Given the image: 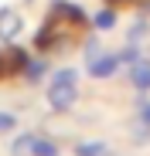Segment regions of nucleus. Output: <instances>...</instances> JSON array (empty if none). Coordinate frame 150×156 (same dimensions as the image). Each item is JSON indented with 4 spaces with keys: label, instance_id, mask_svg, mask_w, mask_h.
<instances>
[{
    "label": "nucleus",
    "instance_id": "20e7f679",
    "mask_svg": "<svg viewBox=\"0 0 150 156\" xmlns=\"http://www.w3.org/2000/svg\"><path fill=\"white\" fill-rule=\"evenodd\" d=\"M85 68H89V75H92V78H109V75L119 68V55H99V58H96V61H89Z\"/></svg>",
    "mask_w": 150,
    "mask_h": 156
},
{
    "label": "nucleus",
    "instance_id": "dca6fc26",
    "mask_svg": "<svg viewBox=\"0 0 150 156\" xmlns=\"http://www.w3.org/2000/svg\"><path fill=\"white\" fill-rule=\"evenodd\" d=\"M51 4H65V0H51Z\"/></svg>",
    "mask_w": 150,
    "mask_h": 156
},
{
    "label": "nucleus",
    "instance_id": "6e6552de",
    "mask_svg": "<svg viewBox=\"0 0 150 156\" xmlns=\"http://www.w3.org/2000/svg\"><path fill=\"white\" fill-rule=\"evenodd\" d=\"M106 143H82V146H75V156H106Z\"/></svg>",
    "mask_w": 150,
    "mask_h": 156
},
{
    "label": "nucleus",
    "instance_id": "7ed1b4c3",
    "mask_svg": "<svg viewBox=\"0 0 150 156\" xmlns=\"http://www.w3.org/2000/svg\"><path fill=\"white\" fill-rule=\"evenodd\" d=\"M28 65V55H24L21 48H10V51H0V78H10L17 71H24Z\"/></svg>",
    "mask_w": 150,
    "mask_h": 156
},
{
    "label": "nucleus",
    "instance_id": "9d476101",
    "mask_svg": "<svg viewBox=\"0 0 150 156\" xmlns=\"http://www.w3.org/2000/svg\"><path fill=\"white\" fill-rule=\"evenodd\" d=\"M44 71H48V65H44V61H28V65H24V78H28V82H38Z\"/></svg>",
    "mask_w": 150,
    "mask_h": 156
},
{
    "label": "nucleus",
    "instance_id": "f3484780",
    "mask_svg": "<svg viewBox=\"0 0 150 156\" xmlns=\"http://www.w3.org/2000/svg\"><path fill=\"white\" fill-rule=\"evenodd\" d=\"M24 4H34V0H24Z\"/></svg>",
    "mask_w": 150,
    "mask_h": 156
},
{
    "label": "nucleus",
    "instance_id": "1a4fd4ad",
    "mask_svg": "<svg viewBox=\"0 0 150 156\" xmlns=\"http://www.w3.org/2000/svg\"><path fill=\"white\" fill-rule=\"evenodd\" d=\"M31 156H58V146H55L51 139H41V136H38V139H34V153H31Z\"/></svg>",
    "mask_w": 150,
    "mask_h": 156
},
{
    "label": "nucleus",
    "instance_id": "4468645a",
    "mask_svg": "<svg viewBox=\"0 0 150 156\" xmlns=\"http://www.w3.org/2000/svg\"><path fill=\"white\" fill-rule=\"evenodd\" d=\"M140 119L150 122V102H140Z\"/></svg>",
    "mask_w": 150,
    "mask_h": 156
},
{
    "label": "nucleus",
    "instance_id": "f8f14e48",
    "mask_svg": "<svg viewBox=\"0 0 150 156\" xmlns=\"http://www.w3.org/2000/svg\"><path fill=\"white\" fill-rule=\"evenodd\" d=\"M116 55H119V61H126V65L140 61V51H137V48H123V51H116Z\"/></svg>",
    "mask_w": 150,
    "mask_h": 156
},
{
    "label": "nucleus",
    "instance_id": "2eb2a0df",
    "mask_svg": "<svg viewBox=\"0 0 150 156\" xmlns=\"http://www.w3.org/2000/svg\"><path fill=\"white\" fill-rule=\"evenodd\" d=\"M113 4H140V0H113Z\"/></svg>",
    "mask_w": 150,
    "mask_h": 156
},
{
    "label": "nucleus",
    "instance_id": "9b49d317",
    "mask_svg": "<svg viewBox=\"0 0 150 156\" xmlns=\"http://www.w3.org/2000/svg\"><path fill=\"white\" fill-rule=\"evenodd\" d=\"M92 24H96L99 31H109L113 24H116V14H113V10H99V14L92 17Z\"/></svg>",
    "mask_w": 150,
    "mask_h": 156
},
{
    "label": "nucleus",
    "instance_id": "f257e3e1",
    "mask_svg": "<svg viewBox=\"0 0 150 156\" xmlns=\"http://www.w3.org/2000/svg\"><path fill=\"white\" fill-rule=\"evenodd\" d=\"M75 98H79V88H75V71L65 68L51 78V85H48V105L55 112H68L75 105Z\"/></svg>",
    "mask_w": 150,
    "mask_h": 156
},
{
    "label": "nucleus",
    "instance_id": "39448f33",
    "mask_svg": "<svg viewBox=\"0 0 150 156\" xmlns=\"http://www.w3.org/2000/svg\"><path fill=\"white\" fill-rule=\"evenodd\" d=\"M130 82L140 88V92H150V61H133L130 65Z\"/></svg>",
    "mask_w": 150,
    "mask_h": 156
},
{
    "label": "nucleus",
    "instance_id": "0eeeda50",
    "mask_svg": "<svg viewBox=\"0 0 150 156\" xmlns=\"http://www.w3.org/2000/svg\"><path fill=\"white\" fill-rule=\"evenodd\" d=\"M130 139H133L137 146H147V143H150V122H147V119H137V122L130 126Z\"/></svg>",
    "mask_w": 150,
    "mask_h": 156
},
{
    "label": "nucleus",
    "instance_id": "423d86ee",
    "mask_svg": "<svg viewBox=\"0 0 150 156\" xmlns=\"http://www.w3.org/2000/svg\"><path fill=\"white\" fill-rule=\"evenodd\" d=\"M34 139H38L34 133H21V136L10 143V153H14V156H31V153H34Z\"/></svg>",
    "mask_w": 150,
    "mask_h": 156
},
{
    "label": "nucleus",
    "instance_id": "f03ea898",
    "mask_svg": "<svg viewBox=\"0 0 150 156\" xmlns=\"http://www.w3.org/2000/svg\"><path fill=\"white\" fill-rule=\"evenodd\" d=\"M24 31V17L14 7H0V41H14Z\"/></svg>",
    "mask_w": 150,
    "mask_h": 156
},
{
    "label": "nucleus",
    "instance_id": "ddd939ff",
    "mask_svg": "<svg viewBox=\"0 0 150 156\" xmlns=\"http://www.w3.org/2000/svg\"><path fill=\"white\" fill-rule=\"evenodd\" d=\"M14 126H17V119H14L10 112H0V133H10Z\"/></svg>",
    "mask_w": 150,
    "mask_h": 156
}]
</instances>
